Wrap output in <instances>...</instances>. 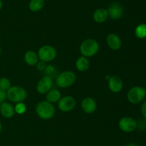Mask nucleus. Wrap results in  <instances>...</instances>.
I'll list each match as a JSON object with an SVG mask.
<instances>
[{"mask_svg": "<svg viewBox=\"0 0 146 146\" xmlns=\"http://www.w3.org/2000/svg\"><path fill=\"white\" fill-rule=\"evenodd\" d=\"M80 50L84 57H91L96 55L98 52L99 44L94 39H87L81 43Z\"/></svg>", "mask_w": 146, "mask_h": 146, "instance_id": "obj_1", "label": "nucleus"}, {"mask_svg": "<svg viewBox=\"0 0 146 146\" xmlns=\"http://www.w3.org/2000/svg\"><path fill=\"white\" fill-rule=\"evenodd\" d=\"M36 111L40 118L43 120H49L54 117L55 114V108L52 103L47 101H41L36 107Z\"/></svg>", "mask_w": 146, "mask_h": 146, "instance_id": "obj_2", "label": "nucleus"}, {"mask_svg": "<svg viewBox=\"0 0 146 146\" xmlns=\"http://www.w3.org/2000/svg\"><path fill=\"white\" fill-rule=\"evenodd\" d=\"M27 93L25 89L20 86H12L7 91V97L12 102H23L27 98Z\"/></svg>", "mask_w": 146, "mask_h": 146, "instance_id": "obj_3", "label": "nucleus"}, {"mask_svg": "<svg viewBox=\"0 0 146 146\" xmlns=\"http://www.w3.org/2000/svg\"><path fill=\"white\" fill-rule=\"evenodd\" d=\"M146 96V90L141 86H135L129 90L127 94L128 101L132 104H139Z\"/></svg>", "mask_w": 146, "mask_h": 146, "instance_id": "obj_4", "label": "nucleus"}, {"mask_svg": "<svg viewBox=\"0 0 146 146\" xmlns=\"http://www.w3.org/2000/svg\"><path fill=\"white\" fill-rule=\"evenodd\" d=\"M76 74L71 71H65L58 74L56 77V84L61 88H66L72 85L76 81Z\"/></svg>", "mask_w": 146, "mask_h": 146, "instance_id": "obj_5", "label": "nucleus"}, {"mask_svg": "<svg viewBox=\"0 0 146 146\" xmlns=\"http://www.w3.org/2000/svg\"><path fill=\"white\" fill-rule=\"evenodd\" d=\"M56 50L54 47L49 45H44L38 50V57L41 61L46 62L54 60L56 57Z\"/></svg>", "mask_w": 146, "mask_h": 146, "instance_id": "obj_6", "label": "nucleus"}, {"mask_svg": "<svg viewBox=\"0 0 146 146\" xmlns=\"http://www.w3.org/2000/svg\"><path fill=\"white\" fill-rule=\"evenodd\" d=\"M118 126L125 133H132L138 127V123L131 117H123L119 120Z\"/></svg>", "mask_w": 146, "mask_h": 146, "instance_id": "obj_7", "label": "nucleus"}, {"mask_svg": "<svg viewBox=\"0 0 146 146\" xmlns=\"http://www.w3.org/2000/svg\"><path fill=\"white\" fill-rule=\"evenodd\" d=\"M76 106V100L71 96L61 97L58 103V107L63 112L71 111Z\"/></svg>", "mask_w": 146, "mask_h": 146, "instance_id": "obj_8", "label": "nucleus"}, {"mask_svg": "<svg viewBox=\"0 0 146 146\" xmlns=\"http://www.w3.org/2000/svg\"><path fill=\"white\" fill-rule=\"evenodd\" d=\"M53 85V80L51 76H45L38 81L36 85V90L40 94L47 93L51 89Z\"/></svg>", "mask_w": 146, "mask_h": 146, "instance_id": "obj_9", "label": "nucleus"}, {"mask_svg": "<svg viewBox=\"0 0 146 146\" xmlns=\"http://www.w3.org/2000/svg\"><path fill=\"white\" fill-rule=\"evenodd\" d=\"M123 7L121 3H112L108 9V17H110L113 19H118L123 14Z\"/></svg>", "mask_w": 146, "mask_h": 146, "instance_id": "obj_10", "label": "nucleus"}, {"mask_svg": "<svg viewBox=\"0 0 146 146\" xmlns=\"http://www.w3.org/2000/svg\"><path fill=\"white\" fill-rule=\"evenodd\" d=\"M123 83L122 80L118 76H113L111 77L108 81V87L110 90L113 92L118 93L122 90Z\"/></svg>", "mask_w": 146, "mask_h": 146, "instance_id": "obj_11", "label": "nucleus"}, {"mask_svg": "<svg viewBox=\"0 0 146 146\" xmlns=\"http://www.w3.org/2000/svg\"><path fill=\"white\" fill-rule=\"evenodd\" d=\"M81 107L85 113L91 114V113H94L96 110V102L91 97H86L81 102Z\"/></svg>", "mask_w": 146, "mask_h": 146, "instance_id": "obj_12", "label": "nucleus"}, {"mask_svg": "<svg viewBox=\"0 0 146 146\" xmlns=\"http://www.w3.org/2000/svg\"><path fill=\"white\" fill-rule=\"evenodd\" d=\"M108 47L113 50H118L122 45L121 38L115 34H109L106 39Z\"/></svg>", "mask_w": 146, "mask_h": 146, "instance_id": "obj_13", "label": "nucleus"}, {"mask_svg": "<svg viewBox=\"0 0 146 146\" xmlns=\"http://www.w3.org/2000/svg\"><path fill=\"white\" fill-rule=\"evenodd\" d=\"M0 113L6 118H11L14 116L15 110L12 104L7 102H3L0 104Z\"/></svg>", "mask_w": 146, "mask_h": 146, "instance_id": "obj_14", "label": "nucleus"}, {"mask_svg": "<svg viewBox=\"0 0 146 146\" xmlns=\"http://www.w3.org/2000/svg\"><path fill=\"white\" fill-rule=\"evenodd\" d=\"M94 19L97 23H104L108 17V10L104 8H99L94 13Z\"/></svg>", "mask_w": 146, "mask_h": 146, "instance_id": "obj_15", "label": "nucleus"}, {"mask_svg": "<svg viewBox=\"0 0 146 146\" xmlns=\"http://www.w3.org/2000/svg\"><path fill=\"white\" fill-rule=\"evenodd\" d=\"M24 60L26 63L30 66H34L38 63V54L32 50L27 52L24 55Z\"/></svg>", "mask_w": 146, "mask_h": 146, "instance_id": "obj_16", "label": "nucleus"}, {"mask_svg": "<svg viewBox=\"0 0 146 146\" xmlns=\"http://www.w3.org/2000/svg\"><path fill=\"white\" fill-rule=\"evenodd\" d=\"M61 94L56 89H51L46 94V101L50 103H55L59 101Z\"/></svg>", "mask_w": 146, "mask_h": 146, "instance_id": "obj_17", "label": "nucleus"}, {"mask_svg": "<svg viewBox=\"0 0 146 146\" xmlns=\"http://www.w3.org/2000/svg\"><path fill=\"white\" fill-rule=\"evenodd\" d=\"M90 66V63L87 57H80L78 60L76 62V67L77 70H79L81 72H84L88 69Z\"/></svg>", "mask_w": 146, "mask_h": 146, "instance_id": "obj_18", "label": "nucleus"}, {"mask_svg": "<svg viewBox=\"0 0 146 146\" xmlns=\"http://www.w3.org/2000/svg\"><path fill=\"white\" fill-rule=\"evenodd\" d=\"M45 4V1L44 0H31L29 4L30 10L31 11H38L43 9Z\"/></svg>", "mask_w": 146, "mask_h": 146, "instance_id": "obj_19", "label": "nucleus"}, {"mask_svg": "<svg viewBox=\"0 0 146 146\" xmlns=\"http://www.w3.org/2000/svg\"><path fill=\"white\" fill-rule=\"evenodd\" d=\"M135 34L138 39L143 40L146 38V24L142 23L138 24L135 29Z\"/></svg>", "mask_w": 146, "mask_h": 146, "instance_id": "obj_20", "label": "nucleus"}, {"mask_svg": "<svg viewBox=\"0 0 146 146\" xmlns=\"http://www.w3.org/2000/svg\"><path fill=\"white\" fill-rule=\"evenodd\" d=\"M11 82L7 77H1L0 79V89L7 91L11 87Z\"/></svg>", "mask_w": 146, "mask_h": 146, "instance_id": "obj_21", "label": "nucleus"}, {"mask_svg": "<svg viewBox=\"0 0 146 146\" xmlns=\"http://www.w3.org/2000/svg\"><path fill=\"white\" fill-rule=\"evenodd\" d=\"M14 110H15V113H17V114L22 115L27 111V106L22 102H18L16 104V106L14 107Z\"/></svg>", "mask_w": 146, "mask_h": 146, "instance_id": "obj_22", "label": "nucleus"}, {"mask_svg": "<svg viewBox=\"0 0 146 146\" xmlns=\"http://www.w3.org/2000/svg\"><path fill=\"white\" fill-rule=\"evenodd\" d=\"M7 98V92L0 89V102L2 103L3 102H5Z\"/></svg>", "mask_w": 146, "mask_h": 146, "instance_id": "obj_23", "label": "nucleus"}, {"mask_svg": "<svg viewBox=\"0 0 146 146\" xmlns=\"http://www.w3.org/2000/svg\"><path fill=\"white\" fill-rule=\"evenodd\" d=\"M37 69H38L39 71H43V70H45L46 69V64L44 62L41 61V62H38L37 63Z\"/></svg>", "mask_w": 146, "mask_h": 146, "instance_id": "obj_24", "label": "nucleus"}, {"mask_svg": "<svg viewBox=\"0 0 146 146\" xmlns=\"http://www.w3.org/2000/svg\"><path fill=\"white\" fill-rule=\"evenodd\" d=\"M141 113L144 118L146 120V100L143 103L142 106H141Z\"/></svg>", "mask_w": 146, "mask_h": 146, "instance_id": "obj_25", "label": "nucleus"}, {"mask_svg": "<svg viewBox=\"0 0 146 146\" xmlns=\"http://www.w3.org/2000/svg\"><path fill=\"white\" fill-rule=\"evenodd\" d=\"M45 71H46V72L47 74H51V73L54 72V67H53L52 65L48 66V67H46Z\"/></svg>", "mask_w": 146, "mask_h": 146, "instance_id": "obj_26", "label": "nucleus"}, {"mask_svg": "<svg viewBox=\"0 0 146 146\" xmlns=\"http://www.w3.org/2000/svg\"><path fill=\"white\" fill-rule=\"evenodd\" d=\"M125 146H139V145L137 144H135V143H130V144H128Z\"/></svg>", "mask_w": 146, "mask_h": 146, "instance_id": "obj_27", "label": "nucleus"}, {"mask_svg": "<svg viewBox=\"0 0 146 146\" xmlns=\"http://www.w3.org/2000/svg\"><path fill=\"white\" fill-rule=\"evenodd\" d=\"M2 6H3V3L2 1H1V0H0V11H1V9H2Z\"/></svg>", "mask_w": 146, "mask_h": 146, "instance_id": "obj_28", "label": "nucleus"}, {"mask_svg": "<svg viewBox=\"0 0 146 146\" xmlns=\"http://www.w3.org/2000/svg\"><path fill=\"white\" fill-rule=\"evenodd\" d=\"M1 122H0V133H1Z\"/></svg>", "mask_w": 146, "mask_h": 146, "instance_id": "obj_29", "label": "nucleus"}, {"mask_svg": "<svg viewBox=\"0 0 146 146\" xmlns=\"http://www.w3.org/2000/svg\"><path fill=\"white\" fill-rule=\"evenodd\" d=\"M1 47H0V54H1Z\"/></svg>", "mask_w": 146, "mask_h": 146, "instance_id": "obj_30", "label": "nucleus"}, {"mask_svg": "<svg viewBox=\"0 0 146 146\" xmlns=\"http://www.w3.org/2000/svg\"><path fill=\"white\" fill-rule=\"evenodd\" d=\"M0 104H1V102H0Z\"/></svg>", "mask_w": 146, "mask_h": 146, "instance_id": "obj_31", "label": "nucleus"}]
</instances>
